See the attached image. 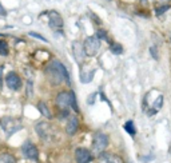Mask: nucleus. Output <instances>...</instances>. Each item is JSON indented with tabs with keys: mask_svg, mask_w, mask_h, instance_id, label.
Here are the masks:
<instances>
[{
	"mask_svg": "<svg viewBox=\"0 0 171 163\" xmlns=\"http://www.w3.org/2000/svg\"><path fill=\"white\" fill-rule=\"evenodd\" d=\"M44 72H46V76L48 78V80L52 83V86H60L64 82L70 83L68 72H67L66 67L63 66V63H60L59 60H52L46 67Z\"/></svg>",
	"mask_w": 171,
	"mask_h": 163,
	"instance_id": "nucleus-1",
	"label": "nucleus"
},
{
	"mask_svg": "<svg viewBox=\"0 0 171 163\" xmlns=\"http://www.w3.org/2000/svg\"><path fill=\"white\" fill-rule=\"evenodd\" d=\"M35 131L44 143L52 144L59 139L58 128H56V126L50 123V122H39V123H36L35 124Z\"/></svg>",
	"mask_w": 171,
	"mask_h": 163,
	"instance_id": "nucleus-2",
	"label": "nucleus"
},
{
	"mask_svg": "<svg viewBox=\"0 0 171 163\" xmlns=\"http://www.w3.org/2000/svg\"><path fill=\"white\" fill-rule=\"evenodd\" d=\"M55 104L60 110V113H63L64 115H68L70 108H72L75 113H79L78 104H76V98L74 92H67V91L59 92L55 98Z\"/></svg>",
	"mask_w": 171,
	"mask_h": 163,
	"instance_id": "nucleus-3",
	"label": "nucleus"
},
{
	"mask_svg": "<svg viewBox=\"0 0 171 163\" xmlns=\"http://www.w3.org/2000/svg\"><path fill=\"white\" fill-rule=\"evenodd\" d=\"M0 127L3 128V131L7 135H13L18 131H20L23 128V123L19 118H13V116H3L0 118Z\"/></svg>",
	"mask_w": 171,
	"mask_h": 163,
	"instance_id": "nucleus-4",
	"label": "nucleus"
},
{
	"mask_svg": "<svg viewBox=\"0 0 171 163\" xmlns=\"http://www.w3.org/2000/svg\"><path fill=\"white\" fill-rule=\"evenodd\" d=\"M108 143H110L108 135L104 134V132H102V131H96L92 137V144H91L92 150H91V152L92 154H96V155L102 154V152H104L106 148L108 147Z\"/></svg>",
	"mask_w": 171,
	"mask_h": 163,
	"instance_id": "nucleus-5",
	"label": "nucleus"
},
{
	"mask_svg": "<svg viewBox=\"0 0 171 163\" xmlns=\"http://www.w3.org/2000/svg\"><path fill=\"white\" fill-rule=\"evenodd\" d=\"M83 48H84L86 55L95 56L100 50V39L96 35L88 36V38L84 40V43H83Z\"/></svg>",
	"mask_w": 171,
	"mask_h": 163,
	"instance_id": "nucleus-6",
	"label": "nucleus"
},
{
	"mask_svg": "<svg viewBox=\"0 0 171 163\" xmlns=\"http://www.w3.org/2000/svg\"><path fill=\"white\" fill-rule=\"evenodd\" d=\"M22 154L23 157L29 159V161H33V162H38L39 161V150L32 142L27 140L23 143L22 146Z\"/></svg>",
	"mask_w": 171,
	"mask_h": 163,
	"instance_id": "nucleus-7",
	"label": "nucleus"
},
{
	"mask_svg": "<svg viewBox=\"0 0 171 163\" xmlns=\"http://www.w3.org/2000/svg\"><path fill=\"white\" fill-rule=\"evenodd\" d=\"M74 157H75V162L76 163H90L94 159L92 152L88 148L84 147H78L74 152Z\"/></svg>",
	"mask_w": 171,
	"mask_h": 163,
	"instance_id": "nucleus-8",
	"label": "nucleus"
},
{
	"mask_svg": "<svg viewBox=\"0 0 171 163\" xmlns=\"http://www.w3.org/2000/svg\"><path fill=\"white\" fill-rule=\"evenodd\" d=\"M47 15H48V24L52 29H62L63 28V24H64V23H63V18L59 12L52 9V11H50Z\"/></svg>",
	"mask_w": 171,
	"mask_h": 163,
	"instance_id": "nucleus-9",
	"label": "nucleus"
},
{
	"mask_svg": "<svg viewBox=\"0 0 171 163\" xmlns=\"http://www.w3.org/2000/svg\"><path fill=\"white\" fill-rule=\"evenodd\" d=\"M5 84H7V87L11 88V90L18 91L22 88V79H20V76L16 72H9V74H7V76H5Z\"/></svg>",
	"mask_w": 171,
	"mask_h": 163,
	"instance_id": "nucleus-10",
	"label": "nucleus"
},
{
	"mask_svg": "<svg viewBox=\"0 0 171 163\" xmlns=\"http://www.w3.org/2000/svg\"><path fill=\"white\" fill-rule=\"evenodd\" d=\"M78 128H79L78 116L76 115H68V119H67V123H66V134L72 137V135L76 134Z\"/></svg>",
	"mask_w": 171,
	"mask_h": 163,
	"instance_id": "nucleus-11",
	"label": "nucleus"
},
{
	"mask_svg": "<svg viewBox=\"0 0 171 163\" xmlns=\"http://www.w3.org/2000/svg\"><path fill=\"white\" fill-rule=\"evenodd\" d=\"M72 51H74V57L79 64H83L84 62V57H86V52L84 48H83V44L80 42H74L72 43Z\"/></svg>",
	"mask_w": 171,
	"mask_h": 163,
	"instance_id": "nucleus-12",
	"label": "nucleus"
},
{
	"mask_svg": "<svg viewBox=\"0 0 171 163\" xmlns=\"http://www.w3.org/2000/svg\"><path fill=\"white\" fill-rule=\"evenodd\" d=\"M98 163H122V159L111 152H102L98 155Z\"/></svg>",
	"mask_w": 171,
	"mask_h": 163,
	"instance_id": "nucleus-13",
	"label": "nucleus"
},
{
	"mask_svg": "<svg viewBox=\"0 0 171 163\" xmlns=\"http://www.w3.org/2000/svg\"><path fill=\"white\" fill-rule=\"evenodd\" d=\"M94 74H95V70H91V71H87V72H84V71H80V80L83 82V83H88V82L92 80L94 78Z\"/></svg>",
	"mask_w": 171,
	"mask_h": 163,
	"instance_id": "nucleus-14",
	"label": "nucleus"
},
{
	"mask_svg": "<svg viewBox=\"0 0 171 163\" xmlns=\"http://www.w3.org/2000/svg\"><path fill=\"white\" fill-rule=\"evenodd\" d=\"M0 163H16V158L9 152L0 154Z\"/></svg>",
	"mask_w": 171,
	"mask_h": 163,
	"instance_id": "nucleus-15",
	"label": "nucleus"
},
{
	"mask_svg": "<svg viewBox=\"0 0 171 163\" xmlns=\"http://www.w3.org/2000/svg\"><path fill=\"white\" fill-rule=\"evenodd\" d=\"M38 108H39V111L42 113L43 116H46V118H52V114H51V111H50V108L48 106H46V103H43V102H40V103H38Z\"/></svg>",
	"mask_w": 171,
	"mask_h": 163,
	"instance_id": "nucleus-16",
	"label": "nucleus"
},
{
	"mask_svg": "<svg viewBox=\"0 0 171 163\" xmlns=\"http://www.w3.org/2000/svg\"><path fill=\"white\" fill-rule=\"evenodd\" d=\"M123 128L128 132L131 137H135V134H136V130H135V126H134V122L132 120H128V122H126L125 126H123Z\"/></svg>",
	"mask_w": 171,
	"mask_h": 163,
	"instance_id": "nucleus-17",
	"label": "nucleus"
},
{
	"mask_svg": "<svg viewBox=\"0 0 171 163\" xmlns=\"http://www.w3.org/2000/svg\"><path fill=\"white\" fill-rule=\"evenodd\" d=\"M110 50H111L112 54H116V55H119V54L123 52V47L120 46L119 43H112L111 47H110Z\"/></svg>",
	"mask_w": 171,
	"mask_h": 163,
	"instance_id": "nucleus-18",
	"label": "nucleus"
},
{
	"mask_svg": "<svg viewBox=\"0 0 171 163\" xmlns=\"http://www.w3.org/2000/svg\"><path fill=\"white\" fill-rule=\"evenodd\" d=\"M0 55H8V46L4 40H0Z\"/></svg>",
	"mask_w": 171,
	"mask_h": 163,
	"instance_id": "nucleus-19",
	"label": "nucleus"
},
{
	"mask_svg": "<svg viewBox=\"0 0 171 163\" xmlns=\"http://www.w3.org/2000/svg\"><path fill=\"white\" fill-rule=\"evenodd\" d=\"M167 9H169V5H166V4H163L162 7H159V8H156L155 9V13L156 15H160V13H163V12H166Z\"/></svg>",
	"mask_w": 171,
	"mask_h": 163,
	"instance_id": "nucleus-20",
	"label": "nucleus"
},
{
	"mask_svg": "<svg viewBox=\"0 0 171 163\" xmlns=\"http://www.w3.org/2000/svg\"><path fill=\"white\" fill-rule=\"evenodd\" d=\"M99 39H107V35H106V31L104 29H98V33H96Z\"/></svg>",
	"mask_w": 171,
	"mask_h": 163,
	"instance_id": "nucleus-21",
	"label": "nucleus"
},
{
	"mask_svg": "<svg viewBox=\"0 0 171 163\" xmlns=\"http://www.w3.org/2000/svg\"><path fill=\"white\" fill-rule=\"evenodd\" d=\"M29 35H31V36H33V38H36V39H40V40H43V42H46V38H44V36L39 35V33H33V32H29Z\"/></svg>",
	"mask_w": 171,
	"mask_h": 163,
	"instance_id": "nucleus-22",
	"label": "nucleus"
},
{
	"mask_svg": "<svg viewBox=\"0 0 171 163\" xmlns=\"http://www.w3.org/2000/svg\"><path fill=\"white\" fill-rule=\"evenodd\" d=\"M158 2H160V3H166V0H158Z\"/></svg>",
	"mask_w": 171,
	"mask_h": 163,
	"instance_id": "nucleus-23",
	"label": "nucleus"
},
{
	"mask_svg": "<svg viewBox=\"0 0 171 163\" xmlns=\"http://www.w3.org/2000/svg\"><path fill=\"white\" fill-rule=\"evenodd\" d=\"M142 2H143V3H146V2H147V0H142Z\"/></svg>",
	"mask_w": 171,
	"mask_h": 163,
	"instance_id": "nucleus-24",
	"label": "nucleus"
}]
</instances>
